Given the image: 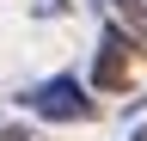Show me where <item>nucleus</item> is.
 <instances>
[{"label":"nucleus","instance_id":"nucleus-3","mask_svg":"<svg viewBox=\"0 0 147 141\" xmlns=\"http://www.w3.org/2000/svg\"><path fill=\"white\" fill-rule=\"evenodd\" d=\"M104 6H110V25L141 49V43H147V0H104Z\"/></svg>","mask_w":147,"mask_h":141},{"label":"nucleus","instance_id":"nucleus-4","mask_svg":"<svg viewBox=\"0 0 147 141\" xmlns=\"http://www.w3.org/2000/svg\"><path fill=\"white\" fill-rule=\"evenodd\" d=\"M0 141H37L31 129H18V123H6V117H0Z\"/></svg>","mask_w":147,"mask_h":141},{"label":"nucleus","instance_id":"nucleus-1","mask_svg":"<svg viewBox=\"0 0 147 141\" xmlns=\"http://www.w3.org/2000/svg\"><path fill=\"white\" fill-rule=\"evenodd\" d=\"M25 104H31L43 123H86L92 111H98L74 74H55V80H43V86H31V92H25Z\"/></svg>","mask_w":147,"mask_h":141},{"label":"nucleus","instance_id":"nucleus-2","mask_svg":"<svg viewBox=\"0 0 147 141\" xmlns=\"http://www.w3.org/2000/svg\"><path fill=\"white\" fill-rule=\"evenodd\" d=\"M129 49H135V43L110 25L104 31V49H98V67H92V86H98V92H123V86H129Z\"/></svg>","mask_w":147,"mask_h":141}]
</instances>
